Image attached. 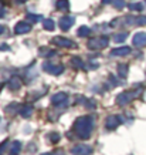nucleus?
I'll return each mask as SVG.
<instances>
[{
	"label": "nucleus",
	"instance_id": "nucleus-1",
	"mask_svg": "<svg viewBox=\"0 0 146 155\" xmlns=\"http://www.w3.org/2000/svg\"><path fill=\"white\" fill-rule=\"evenodd\" d=\"M92 128H94V120L90 115L77 118L74 122V132L81 140H88L92 134Z\"/></svg>",
	"mask_w": 146,
	"mask_h": 155
},
{
	"label": "nucleus",
	"instance_id": "nucleus-2",
	"mask_svg": "<svg viewBox=\"0 0 146 155\" xmlns=\"http://www.w3.org/2000/svg\"><path fill=\"white\" fill-rule=\"evenodd\" d=\"M108 37L104 36V37H97V38H91L88 41V48L91 50H101V48H105L108 46Z\"/></svg>",
	"mask_w": 146,
	"mask_h": 155
},
{
	"label": "nucleus",
	"instance_id": "nucleus-3",
	"mask_svg": "<svg viewBox=\"0 0 146 155\" xmlns=\"http://www.w3.org/2000/svg\"><path fill=\"white\" fill-rule=\"evenodd\" d=\"M139 90L138 91H125V93H121V94L116 97V103L119 104V105H125V104H128L129 101H132L136 95H139Z\"/></svg>",
	"mask_w": 146,
	"mask_h": 155
},
{
	"label": "nucleus",
	"instance_id": "nucleus-4",
	"mask_svg": "<svg viewBox=\"0 0 146 155\" xmlns=\"http://www.w3.org/2000/svg\"><path fill=\"white\" fill-rule=\"evenodd\" d=\"M43 70L47 71L48 74L60 75L62 71H64V66H61V64H51V63H44V64H43Z\"/></svg>",
	"mask_w": 146,
	"mask_h": 155
},
{
	"label": "nucleus",
	"instance_id": "nucleus-5",
	"mask_svg": "<svg viewBox=\"0 0 146 155\" xmlns=\"http://www.w3.org/2000/svg\"><path fill=\"white\" fill-rule=\"evenodd\" d=\"M123 122L122 117L121 115H109L105 121V128L106 130H115L116 127H119L121 124Z\"/></svg>",
	"mask_w": 146,
	"mask_h": 155
},
{
	"label": "nucleus",
	"instance_id": "nucleus-6",
	"mask_svg": "<svg viewBox=\"0 0 146 155\" xmlns=\"http://www.w3.org/2000/svg\"><path fill=\"white\" fill-rule=\"evenodd\" d=\"M52 43L58 46V47H65V48H71V47H75V43L68 40L65 37H60V36H57V37L52 38Z\"/></svg>",
	"mask_w": 146,
	"mask_h": 155
},
{
	"label": "nucleus",
	"instance_id": "nucleus-7",
	"mask_svg": "<svg viewBox=\"0 0 146 155\" xmlns=\"http://www.w3.org/2000/svg\"><path fill=\"white\" fill-rule=\"evenodd\" d=\"M67 101H68V95H67L65 93H56V94L51 97V104L58 105V107L65 105Z\"/></svg>",
	"mask_w": 146,
	"mask_h": 155
},
{
	"label": "nucleus",
	"instance_id": "nucleus-8",
	"mask_svg": "<svg viewBox=\"0 0 146 155\" xmlns=\"http://www.w3.org/2000/svg\"><path fill=\"white\" fill-rule=\"evenodd\" d=\"M75 23V17L74 16H64V17H61L60 19V28L61 30H64V31H67V30H70L71 26Z\"/></svg>",
	"mask_w": 146,
	"mask_h": 155
},
{
	"label": "nucleus",
	"instance_id": "nucleus-9",
	"mask_svg": "<svg viewBox=\"0 0 146 155\" xmlns=\"http://www.w3.org/2000/svg\"><path fill=\"white\" fill-rule=\"evenodd\" d=\"M71 152L74 155H91L92 154V148L88 145H84V144H80V145H75Z\"/></svg>",
	"mask_w": 146,
	"mask_h": 155
},
{
	"label": "nucleus",
	"instance_id": "nucleus-10",
	"mask_svg": "<svg viewBox=\"0 0 146 155\" xmlns=\"http://www.w3.org/2000/svg\"><path fill=\"white\" fill-rule=\"evenodd\" d=\"M132 43H133V46H136V47H143V46H146V33H143V31L136 33L133 36Z\"/></svg>",
	"mask_w": 146,
	"mask_h": 155
},
{
	"label": "nucleus",
	"instance_id": "nucleus-11",
	"mask_svg": "<svg viewBox=\"0 0 146 155\" xmlns=\"http://www.w3.org/2000/svg\"><path fill=\"white\" fill-rule=\"evenodd\" d=\"M31 30L30 24L26 23V21H19V23L14 26V33L16 34H26Z\"/></svg>",
	"mask_w": 146,
	"mask_h": 155
},
{
	"label": "nucleus",
	"instance_id": "nucleus-12",
	"mask_svg": "<svg viewBox=\"0 0 146 155\" xmlns=\"http://www.w3.org/2000/svg\"><path fill=\"white\" fill-rule=\"evenodd\" d=\"M129 53H131V47L123 46V47L113 48L112 51H111V56H113V57H123V56H128Z\"/></svg>",
	"mask_w": 146,
	"mask_h": 155
},
{
	"label": "nucleus",
	"instance_id": "nucleus-13",
	"mask_svg": "<svg viewBox=\"0 0 146 155\" xmlns=\"http://www.w3.org/2000/svg\"><path fill=\"white\" fill-rule=\"evenodd\" d=\"M9 87L10 90H19L21 87V80L19 77H11L9 80Z\"/></svg>",
	"mask_w": 146,
	"mask_h": 155
},
{
	"label": "nucleus",
	"instance_id": "nucleus-14",
	"mask_svg": "<svg viewBox=\"0 0 146 155\" xmlns=\"http://www.w3.org/2000/svg\"><path fill=\"white\" fill-rule=\"evenodd\" d=\"M20 114H21V117H24V118L31 117V114H33V107H31V105H21Z\"/></svg>",
	"mask_w": 146,
	"mask_h": 155
},
{
	"label": "nucleus",
	"instance_id": "nucleus-15",
	"mask_svg": "<svg viewBox=\"0 0 146 155\" xmlns=\"http://www.w3.org/2000/svg\"><path fill=\"white\" fill-rule=\"evenodd\" d=\"M20 151H21V142L14 141L13 145H11V150H10V155H19Z\"/></svg>",
	"mask_w": 146,
	"mask_h": 155
},
{
	"label": "nucleus",
	"instance_id": "nucleus-16",
	"mask_svg": "<svg viewBox=\"0 0 146 155\" xmlns=\"http://www.w3.org/2000/svg\"><path fill=\"white\" fill-rule=\"evenodd\" d=\"M57 9L62 10V12H67V10L70 9V2L68 0H58L57 2Z\"/></svg>",
	"mask_w": 146,
	"mask_h": 155
},
{
	"label": "nucleus",
	"instance_id": "nucleus-17",
	"mask_svg": "<svg viewBox=\"0 0 146 155\" xmlns=\"http://www.w3.org/2000/svg\"><path fill=\"white\" fill-rule=\"evenodd\" d=\"M77 34H78L80 37H88V36L91 34V28H88L87 26H81V27L78 28Z\"/></svg>",
	"mask_w": 146,
	"mask_h": 155
},
{
	"label": "nucleus",
	"instance_id": "nucleus-18",
	"mask_svg": "<svg viewBox=\"0 0 146 155\" xmlns=\"http://www.w3.org/2000/svg\"><path fill=\"white\" fill-rule=\"evenodd\" d=\"M71 64L75 67V68H84V63L81 60L80 57H72L71 58Z\"/></svg>",
	"mask_w": 146,
	"mask_h": 155
},
{
	"label": "nucleus",
	"instance_id": "nucleus-19",
	"mask_svg": "<svg viewBox=\"0 0 146 155\" xmlns=\"http://www.w3.org/2000/svg\"><path fill=\"white\" fill-rule=\"evenodd\" d=\"M78 101H81V103H84L85 104V107L87 108H90V110H94L95 108V101L94 100H87V98H78Z\"/></svg>",
	"mask_w": 146,
	"mask_h": 155
},
{
	"label": "nucleus",
	"instance_id": "nucleus-20",
	"mask_svg": "<svg viewBox=\"0 0 146 155\" xmlns=\"http://www.w3.org/2000/svg\"><path fill=\"white\" fill-rule=\"evenodd\" d=\"M40 56L43 57H54L56 56V53L50 50V48H46V47H41L40 48Z\"/></svg>",
	"mask_w": 146,
	"mask_h": 155
},
{
	"label": "nucleus",
	"instance_id": "nucleus-21",
	"mask_svg": "<svg viewBox=\"0 0 146 155\" xmlns=\"http://www.w3.org/2000/svg\"><path fill=\"white\" fill-rule=\"evenodd\" d=\"M128 38V33H118L113 36V41L115 43H122Z\"/></svg>",
	"mask_w": 146,
	"mask_h": 155
},
{
	"label": "nucleus",
	"instance_id": "nucleus-22",
	"mask_svg": "<svg viewBox=\"0 0 146 155\" xmlns=\"http://www.w3.org/2000/svg\"><path fill=\"white\" fill-rule=\"evenodd\" d=\"M43 26H44V28L46 30H48V31H51V30H54V21H52L51 19H46L44 21H43Z\"/></svg>",
	"mask_w": 146,
	"mask_h": 155
},
{
	"label": "nucleus",
	"instance_id": "nucleus-23",
	"mask_svg": "<svg viewBox=\"0 0 146 155\" xmlns=\"http://www.w3.org/2000/svg\"><path fill=\"white\" fill-rule=\"evenodd\" d=\"M118 71H119V75H121V77H126L128 75V66L126 64H119Z\"/></svg>",
	"mask_w": 146,
	"mask_h": 155
},
{
	"label": "nucleus",
	"instance_id": "nucleus-24",
	"mask_svg": "<svg viewBox=\"0 0 146 155\" xmlns=\"http://www.w3.org/2000/svg\"><path fill=\"white\" fill-rule=\"evenodd\" d=\"M27 20L31 23H38L41 20V16L40 14H27Z\"/></svg>",
	"mask_w": 146,
	"mask_h": 155
},
{
	"label": "nucleus",
	"instance_id": "nucleus-25",
	"mask_svg": "<svg viewBox=\"0 0 146 155\" xmlns=\"http://www.w3.org/2000/svg\"><path fill=\"white\" fill-rule=\"evenodd\" d=\"M113 2V6H115V7H116V9L118 10H122L123 7H125V0H112Z\"/></svg>",
	"mask_w": 146,
	"mask_h": 155
},
{
	"label": "nucleus",
	"instance_id": "nucleus-26",
	"mask_svg": "<svg viewBox=\"0 0 146 155\" xmlns=\"http://www.w3.org/2000/svg\"><path fill=\"white\" fill-rule=\"evenodd\" d=\"M129 9L131 10H135V12H141L143 9V6L141 3H132V5H129Z\"/></svg>",
	"mask_w": 146,
	"mask_h": 155
},
{
	"label": "nucleus",
	"instance_id": "nucleus-27",
	"mask_svg": "<svg viewBox=\"0 0 146 155\" xmlns=\"http://www.w3.org/2000/svg\"><path fill=\"white\" fill-rule=\"evenodd\" d=\"M48 138L51 140V142H58L60 141V134H57V132H51V134L48 135Z\"/></svg>",
	"mask_w": 146,
	"mask_h": 155
},
{
	"label": "nucleus",
	"instance_id": "nucleus-28",
	"mask_svg": "<svg viewBox=\"0 0 146 155\" xmlns=\"http://www.w3.org/2000/svg\"><path fill=\"white\" fill-rule=\"evenodd\" d=\"M7 140H5L3 142H0V155H3L5 154V151H6V148H7Z\"/></svg>",
	"mask_w": 146,
	"mask_h": 155
},
{
	"label": "nucleus",
	"instance_id": "nucleus-29",
	"mask_svg": "<svg viewBox=\"0 0 146 155\" xmlns=\"http://www.w3.org/2000/svg\"><path fill=\"white\" fill-rule=\"evenodd\" d=\"M111 2H112V0H102V3H104V5H108V3H111Z\"/></svg>",
	"mask_w": 146,
	"mask_h": 155
},
{
	"label": "nucleus",
	"instance_id": "nucleus-30",
	"mask_svg": "<svg viewBox=\"0 0 146 155\" xmlns=\"http://www.w3.org/2000/svg\"><path fill=\"white\" fill-rule=\"evenodd\" d=\"M43 155H61V152H54V154H43Z\"/></svg>",
	"mask_w": 146,
	"mask_h": 155
},
{
	"label": "nucleus",
	"instance_id": "nucleus-31",
	"mask_svg": "<svg viewBox=\"0 0 146 155\" xmlns=\"http://www.w3.org/2000/svg\"><path fill=\"white\" fill-rule=\"evenodd\" d=\"M0 12H5V10H3V3H2V0H0Z\"/></svg>",
	"mask_w": 146,
	"mask_h": 155
},
{
	"label": "nucleus",
	"instance_id": "nucleus-32",
	"mask_svg": "<svg viewBox=\"0 0 146 155\" xmlns=\"http://www.w3.org/2000/svg\"><path fill=\"white\" fill-rule=\"evenodd\" d=\"M3 31H5V27H3V26H0V34L3 33Z\"/></svg>",
	"mask_w": 146,
	"mask_h": 155
},
{
	"label": "nucleus",
	"instance_id": "nucleus-33",
	"mask_svg": "<svg viewBox=\"0 0 146 155\" xmlns=\"http://www.w3.org/2000/svg\"><path fill=\"white\" fill-rule=\"evenodd\" d=\"M19 3H24V2H27V0H17Z\"/></svg>",
	"mask_w": 146,
	"mask_h": 155
}]
</instances>
